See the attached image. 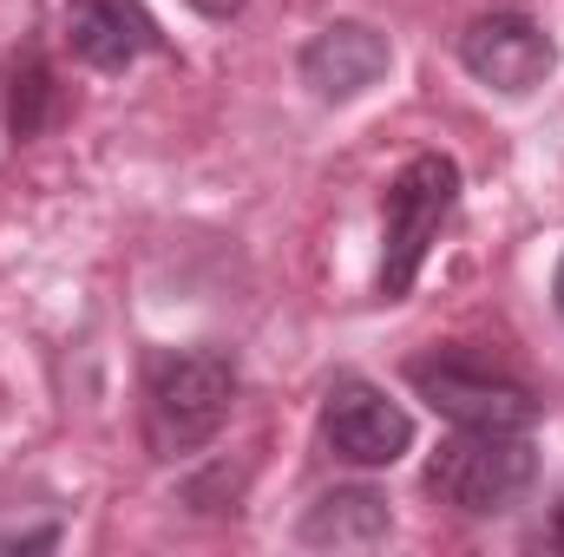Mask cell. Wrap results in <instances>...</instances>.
I'll return each instance as SVG.
<instances>
[{
	"instance_id": "1",
	"label": "cell",
	"mask_w": 564,
	"mask_h": 557,
	"mask_svg": "<svg viewBox=\"0 0 564 557\" xmlns=\"http://www.w3.org/2000/svg\"><path fill=\"white\" fill-rule=\"evenodd\" d=\"M237 407V368L224 348H177L151 368L144 387V446L158 459H184L224 433Z\"/></svg>"
},
{
	"instance_id": "2",
	"label": "cell",
	"mask_w": 564,
	"mask_h": 557,
	"mask_svg": "<svg viewBox=\"0 0 564 557\" xmlns=\"http://www.w3.org/2000/svg\"><path fill=\"white\" fill-rule=\"evenodd\" d=\"M539 479V446L532 433H492V426H459L453 439H440V452L426 459V492L453 512H506L532 492Z\"/></svg>"
},
{
	"instance_id": "3",
	"label": "cell",
	"mask_w": 564,
	"mask_h": 557,
	"mask_svg": "<svg viewBox=\"0 0 564 557\" xmlns=\"http://www.w3.org/2000/svg\"><path fill=\"white\" fill-rule=\"evenodd\" d=\"M453 204H459V164L446 151H421L414 164H401V177L388 184V204H381V295L388 302H401L414 288Z\"/></svg>"
},
{
	"instance_id": "4",
	"label": "cell",
	"mask_w": 564,
	"mask_h": 557,
	"mask_svg": "<svg viewBox=\"0 0 564 557\" xmlns=\"http://www.w3.org/2000/svg\"><path fill=\"white\" fill-rule=\"evenodd\" d=\"M414 394L433 414H446L453 426H492V433H532L539 426V401L525 381L499 374L492 361L466 354V348H440L408 368Z\"/></svg>"
},
{
	"instance_id": "5",
	"label": "cell",
	"mask_w": 564,
	"mask_h": 557,
	"mask_svg": "<svg viewBox=\"0 0 564 557\" xmlns=\"http://www.w3.org/2000/svg\"><path fill=\"white\" fill-rule=\"evenodd\" d=\"M322 439H328L335 459L375 472V466H394L414 446V414L401 401H388L381 387H368V381H335L328 401H322Z\"/></svg>"
},
{
	"instance_id": "6",
	"label": "cell",
	"mask_w": 564,
	"mask_h": 557,
	"mask_svg": "<svg viewBox=\"0 0 564 557\" xmlns=\"http://www.w3.org/2000/svg\"><path fill=\"white\" fill-rule=\"evenodd\" d=\"M552 33L539 26V20H525V13H479L466 33H459V66L479 79V86H492V92H532V86H545V73H552Z\"/></svg>"
},
{
	"instance_id": "7",
	"label": "cell",
	"mask_w": 564,
	"mask_h": 557,
	"mask_svg": "<svg viewBox=\"0 0 564 557\" xmlns=\"http://www.w3.org/2000/svg\"><path fill=\"white\" fill-rule=\"evenodd\" d=\"M66 46L99 73H126L158 46V20L139 0H73L66 7Z\"/></svg>"
},
{
	"instance_id": "8",
	"label": "cell",
	"mask_w": 564,
	"mask_h": 557,
	"mask_svg": "<svg viewBox=\"0 0 564 557\" xmlns=\"http://www.w3.org/2000/svg\"><path fill=\"white\" fill-rule=\"evenodd\" d=\"M388 40L361 20H335L322 26L308 46H302V79L322 92V99H361L381 73H388Z\"/></svg>"
},
{
	"instance_id": "9",
	"label": "cell",
	"mask_w": 564,
	"mask_h": 557,
	"mask_svg": "<svg viewBox=\"0 0 564 557\" xmlns=\"http://www.w3.org/2000/svg\"><path fill=\"white\" fill-rule=\"evenodd\" d=\"M388 499L381 492H368V485H335V492H322L308 512H302V545H335V551H348V545H381L388 538Z\"/></svg>"
},
{
	"instance_id": "10",
	"label": "cell",
	"mask_w": 564,
	"mask_h": 557,
	"mask_svg": "<svg viewBox=\"0 0 564 557\" xmlns=\"http://www.w3.org/2000/svg\"><path fill=\"white\" fill-rule=\"evenodd\" d=\"M53 112H59V79H53V66H46V53H13V66H7V132L13 144H33L46 125H53Z\"/></svg>"
},
{
	"instance_id": "11",
	"label": "cell",
	"mask_w": 564,
	"mask_h": 557,
	"mask_svg": "<svg viewBox=\"0 0 564 557\" xmlns=\"http://www.w3.org/2000/svg\"><path fill=\"white\" fill-rule=\"evenodd\" d=\"M191 7H197V13H204V20H230V13H237V7H243V0H191Z\"/></svg>"
},
{
	"instance_id": "12",
	"label": "cell",
	"mask_w": 564,
	"mask_h": 557,
	"mask_svg": "<svg viewBox=\"0 0 564 557\" xmlns=\"http://www.w3.org/2000/svg\"><path fill=\"white\" fill-rule=\"evenodd\" d=\"M552 302H558V315H564V256H558V276H552Z\"/></svg>"
}]
</instances>
